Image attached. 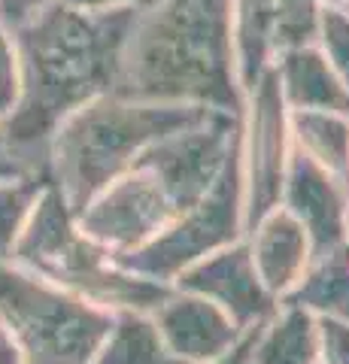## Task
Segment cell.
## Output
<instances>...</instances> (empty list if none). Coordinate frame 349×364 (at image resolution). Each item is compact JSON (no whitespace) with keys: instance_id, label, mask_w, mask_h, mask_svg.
Masks as SVG:
<instances>
[{"instance_id":"obj_9","label":"cell","mask_w":349,"mask_h":364,"mask_svg":"<svg viewBox=\"0 0 349 364\" xmlns=\"http://www.w3.org/2000/svg\"><path fill=\"white\" fill-rule=\"evenodd\" d=\"M100 364H186V361H171L167 352H161L159 340L140 322H128L125 331L119 334L116 346Z\"/></svg>"},{"instance_id":"obj_11","label":"cell","mask_w":349,"mask_h":364,"mask_svg":"<svg viewBox=\"0 0 349 364\" xmlns=\"http://www.w3.org/2000/svg\"><path fill=\"white\" fill-rule=\"evenodd\" d=\"M313 21V0H279V25L286 33H295L291 40H301V33Z\"/></svg>"},{"instance_id":"obj_2","label":"cell","mask_w":349,"mask_h":364,"mask_svg":"<svg viewBox=\"0 0 349 364\" xmlns=\"http://www.w3.org/2000/svg\"><path fill=\"white\" fill-rule=\"evenodd\" d=\"M283 122H279V97L274 76L262 82L258 95V119L252 140V215L264 213L279 188V161H283Z\"/></svg>"},{"instance_id":"obj_4","label":"cell","mask_w":349,"mask_h":364,"mask_svg":"<svg viewBox=\"0 0 349 364\" xmlns=\"http://www.w3.org/2000/svg\"><path fill=\"white\" fill-rule=\"evenodd\" d=\"M231 213H234V173L225 176L219 191L210 198V203H204L198 215H191V219L179 228L183 234L167 237V240H161L155 246V264L161 270L176 267L179 261L191 258L195 249H204L207 243L222 240V237L228 234V228L234 225Z\"/></svg>"},{"instance_id":"obj_1","label":"cell","mask_w":349,"mask_h":364,"mask_svg":"<svg viewBox=\"0 0 349 364\" xmlns=\"http://www.w3.org/2000/svg\"><path fill=\"white\" fill-rule=\"evenodd\" d=\"M176 112L171 109H128V112H109V116H95L85 124V143L88 158H82V179L88 176L92 186L104 179L107 167L112 170L122 158L131 152V146L143 143L152 131L171 128Z\"/></svg>"},{"instance_id":"obj_12","label":"cell","mask_w":349,"mask_h":364,"mask_svg":"<svg viewBox=\"0 0 349 364\" xmlns=\"http://www.w3.org/2000/svg\"><path fill=\"white\" fill-rule=\"evenodd\" d=\"M222 364H249V346L237 349V355H234V358H228V361H222Z\"/></svg>"},{"instance_id":"obj_7","label":"cell","mask_w":349,"mask_h":364,"mask_svg":"<svg viewBox=\"0 0 349 364\" xmlns=\"http://www.w3.org/2000/svg\"><path fill=\"white\" fill-rule=\"evenodd\" d=\"M313 328L304 313H289L262 349L252 352V364H313Z\"/></svg>"},{"instance_id":"obj_10","label":"cell","mask_w":349,"mask_h":364,"mask_svg":"<svg viewBox=\"0 0 349 364\" xmlns=\"http://www.w3.org/2000/svg\"><path fill=\"white\" fill-rule=\"evenodd\" d=\"M301 140L310 143V149L319 155V161L328 167L340 170L346 164L349 155V134L343 124H337L334 119H319V116H301Z\"/></svg>"},{"instance_id":"obj_8","label":"cell","mask_w":349,"mask_h":364,"mask_svg":"<svg viewBox=\"0 0 349 364\" xmlns=\"http://www.w3.org/2000/svg\"><path fill=\"white\" fill-rule=\"evenodd\" d=\"M267 237L262 243V255H258V261H262L264 267V277L267 282H274V286H286L289 277L295 273V267L301 264V228L291 225L286 219H276L274 225L267 228Z\"/></svg>"},{"instance_id":"obj_3","label":"cell","mask_w":349,"mask_h":364,"mask_svg":"<svg viewBox=\"0 0 349 364\" xmlns=\"http://www.w3.org/2000/svg\"><path fill=\"white\" fill-rule=\"evenodd\" d=\"M161 325L176 355L186 358L219 355V349L228 346L234 337L228 318L204 301H179L167 306L161 313Z\"/></svg>"},{"instance_id":"obj_6","label":"cell","mask_w":349,"mask_h":364,"mask_svg":"<svg viewBox=\"0 0 349 364\" xmlns=\"http://www.w3.org/2000/svg\"><path fill=\"white\" fill-rule=\"evenodd\" d=\"M289 91L298 104H313L319 109H349V97L334 82L319 55L298 52L289 64Z\"/></svg>"},{"instance_id":"obj_5","label":"cell","mask_w":349,"mask_h":364,"mask_svg":"<svg viewBox=\"0 0 349 364\" xmlns=\"http://www.w3.org/2000/svg\"><path fill=\"white\" fill-rule=\"evenodd\" d=\"M295 210L301 219H307L313 234L322 240H331L340 231V200L325 176L313 167V158L298 161L295 170Z\"/></svg>"}]
</instances>
